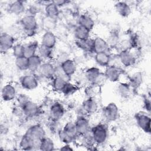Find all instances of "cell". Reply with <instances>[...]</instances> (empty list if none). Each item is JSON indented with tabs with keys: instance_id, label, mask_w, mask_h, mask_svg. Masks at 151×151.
<instances>
[{
	"instance_id": "cell-3",
	"label": "cell",
	"mask_w": 151,
	"mask_h": 151,
	"mask_svg": "<svg viewBox=\"0 0 151 151\" xmlns=\"http://www.w3.org/2000/svg\"><path fill=\"white\" fill-rule=\"evenodd\" d=\"M90 131L95 144L101 145L106 141L108 130L107 126L104 124H97L91 128Z\"/></svg>"
},
{
	"instance_id": "cell-34",
	"label": "cell",
	"mask_w": 151,
	"mask_h": 151,
	"mask_svg": "<svg viewBox=\"0 0 151 151\" xmlns=\"http://www.w3.org/2000/svg\"><path fill=\"white\" fill-rule=\"evenodd\" d=\"M76 45L77 47L83 51L93 52V40L88 38L86 40H76Z\"/></svg>"
},
{
	"instance_id": "cell-13",
	"label": "cell",
	"mask_w": 151,
	"mask_h": 151,
	"mask_svg": "<svg viewBox=\"0 0 151 151\" xmlns=\"http://www.w3.org/2000/svg\"><path fill=\"white\" fill-rule=\"evenodd\" d=\"M40 143L35 142L29 135L25 133L22 136L19 142V147L22 150H31L36 149L38 147L39 149Z\"/></svg>"
},
{
	"instance_id": "cell-14",
	"label": "cell",
	"mask_w": 151,
	"mask_h": 151,
	"mask_svg": "<svg viewBox=\"0 0 151 151\" xmlns=\"http://www.w3.org/2000/svg\"><path fill=\"white\" fill-rule=\"evenodd\" d=\"M37 72L43 78L52 79L55 76V67L50 62H44L42 63Z\"/></svg>"
},
{
	"instance_id": "cell-6",
	"label": "cell",
	"mask_w": 151,
	"mask_h": 151,
	"mask_svg": "<svg viewBox=\"0 0 151 151\" xmlns=\"http://www.w3.org/2000/svg\"><path fill=\"white\" fill-rule=\"evenodd\" d=\"M25 133L39 143H40L41 140L45 136V129L41 124H35L31 126L27 130Z\"/></svg>"
},
{
	"instance_id": "cell-35",
	"label": "cell",
	"mask_w": 151,
	"mask_h": 151,
	"mask_svg": "<svg viewBox=\"0 0 151 151\" xmlns=\"http://www.w3.org/2000/svg\"><path fill=\"white\" fill-rule=\"evenodd\" d=\"M39 149L43 151H51L54 149L53 140L49 137L45 136L40 142Z\"/></svg>"
},
{
	"instance_id": "cell-1",
	"label": "cell",
	"mask_w": 151,
	"mask_h": 151,
	"mask_svg": "<svg viewBox=\"0 0 151 151\" xmlns=\"http://www.w3.org/2000/svg\"><path fill=\"white\" fill-rule=\"evenodd\" d=\"M18 104L21 107L24 116L27 118L34 117L37 116L40 112L38 104L29 100L27 96L18 102Z\"/></svg>"
},
{
	"instance_id": "cell-31",
	"label": "cell",
	"mask_w": 151,
	"mask_h": 151,
	"mask_svg": "<svg viewBox=\"0 0 151 151\" xmlns=\"http://www.w3.org/2000/svg\"><path fill=\"white\" fill-rule=\"evenodd\" d=\"M38 55L42 60H50L53 57V49L40 45L38 48Z\"/></svg>"
},
{
	"instance_id": "cell-36",
	"label": "cell",
	"mask_w": 151,
	"mask_h": 151,
	"mask_svg": "<svg viewBox=\"0 0 151 151\" xmlns=\"http://www.w3.org/2000/svg\"><path fill=\"white\" fill-rule=\"evenodd\" d=\"M67 82V81L61 77L57 76L54 77L52 81V87L53 90L57 92H61Z\"/></svg>"
},
{
	"instance_id": "cell-32",
	"label": "cell",
	"mask_w": 151,
	"mask_h": 151,
	"mask_svg": "<svg viewBox=\"0 0 151 151\" xmlns=\"http://www.w3.org/2000/svg\"><path fill=\"white\" fill-rule=\"evenodd\" d=\"M62 129L68 135H69L71 137H72L74 140H75L78 136H79V134L77 132L74 122H67L64 124V126Z\"/></svg>"
},
{
	"instance_id": "cell-33",
	"label": "cell",
	"mask_w": 151,
	"mask_h": 151,
	"mask_svg": "<svg viewBox=\"0 0 151 151\" xmlns=\"http://www.w3.org/2000/svg\"><path fill=\"white\" fill-rule=\"evenodd\" d=\"M24 46V56L29 58V57L37 54L36 52L38 51V48L40 45L37 41H34L32 42H29V44Z\"/></svg>"
},
{
	"instance_id": "cell-30",
	"label": "cell",
	"mask_w": 151,
	"mask_h": 151,
	"mask_svg": "<svg viewBox=\"0 0 151 151\" xmlns=\"http://www.w3.org/2000/svg\"><path fill=\"white\" fill-rule=\"evenodd\" d=\"M109 48H115L119 46L120 41V35L117 30H112L106 40Z\"/></svg>"
},
{
	"instance_id": "cell-12",
	"label": "cell",
	"mask_w": 151,
	"mask_h": 151,
	"mask_svg": "<svg viewBox=\"0 0 151 151\" xmlns=\"http://www.w3.org/2000/svg\"><path fill=\"white\" fill-rule=\"evenodd\" d=\"M104 73L107 80L111 82H116L119 80L122 74V71L118 66L109 65L106 67Z\"/></svg>"
},
{
	"instance_id": "cell-2",
	"label": "cell",
	"mask_w": 151,
	"mask_h": 151,
	"mask_svg": "<svg viewBox=\"0 0 151 151\" xmlns=\"http://www.w3.org/2000/svg\"><path fill=\"white\" fill-rule=\"evenodd\" d=\"M20 23L27 36L32 37L35 34L38 24L35 16L27 14L21 19Z\"/></svg>"
},
{
	"instance_id": "cell-19",
	"label": "cell",
	"mask_w": 151,
	"mask_h": 151,
	"mask_svg": "<svg viewBox=\"0 0 151 151\" xmlns=\"http://www.w3.org/2000/svg\"><path fill=\"white\" fill-rule=\"evenodd\" d=\"M82 107L87 114H94L98 110V104L94 98L88 97L83 103Z\"/></svg>"
},
{
	"instance_id": "cell-40",
	"label": "cell",
	"mask_w": 151,
	"mask_h": 151,
	"mask_svg": "<svg viewBox=\"0 0 151 151\" xmlns=\"http://www.w3.org/2000/svg\"><path fill=\"white\" fill-rule=\"evenodd\" d=\"M58 135L60 141L64 144H70L74 140L72 137L68 135L62 129H60L58 131Z\"/></svg>"
},
{
	"instance_id": "cell-23",
	"label": "cell",
	"mask_w": 151,
	"mask_h": 151,
	"mask_svg": "<svg viewBox=\"0 0 151 151\" xmlns=\"http://www.w3.org/2000/svg\"><path fill=\"white\" fill-rule=\"evenodd\" d=\"M78 24L91 31L94 27V21L90 16L84 14L79 16L78 18Z\"/></svg>"
},
{
	"instance_id": "cell-21",
	"label": "cell",
	"mask_w": 151,
	"mask_h": 151,
	"mask_svg": "<svg viewBox=\"0 0 151 151\" xmlns=\"http://www.w3.org/2000/svg\"><path fill=\"white\" fill-rule=\"evenodd\" d=\"M60 65L65 74L70 78L74 75L77 71V66L75 62L69 58L61 63Z\"/></svg>"
},
{
	"instance_id": "cell-26",
	"label": "cell",
	"mask_w": 151,
	"mask_h": 151,
	"mask_svg": "<svg viewBox=\"0 0 151 151\" xmlns=\"http://www.w3.org/2000/svg\"><path fill=\"white\" fill-rule=\"evenodd\" d=\"M133 89L127 83H120L117 87L119 95L124 99H127L132 94Z\"/></svg>"
},
{
	"instance_id": "cell-20",
	"label": "cell",
	"mask_w": 151,
	"mask_h": 151,
	"mask_svg": "<svg viewBox=\"0 0 151 151\" xmlns=\"http://www.w3.org/2000/svg\"><path fill=\"white\" fill-rule=\"evenodd\" d=\"M45 14L47 17L56 20L60 14L59 8L51 1L45 6Z\"/></svg>"
},
{
	"instance_id": "cell-18",
	"label": "cell",
	"mask_w": 151,
	"mask_h": 151,
	"mask_svg": "<svg viewBox=\"0 0 151 151\" xmlns=\"http://www.w3.org/2000/svg\"><path fill=\"white\" fill-rule=\"evenodd\" d=\"M114 8L117 14L123 18L128 17L131 12V7L125 1H118L114 4Z\"/></svg>"
},
{
	"instance_id": "cell-17",
	"label": "cell",
	"mask_w": 151,
	"mask_h": 151,
	"mask_svg": "<svg viewBox=\"0 0 151 151\" xmlns=\"http://www.w3.org/2000/svg\"><path fill=\"white\" fill-rule=\"evenodd\" d=\"M57 44V38L52 31H45L42 35L41 44L48 48L53 49Z\"/></svg>"
},
{
	"instance_id": "cell-8",
	"label": "cell",
	"mask_w": 151,
	"mask_h": 151,
	"mask_svg": "<svg viewBox=\"0 0 151 151\" xmlns=\"http://www.w3.org/2000/svg\"><path fill=\"white\" fill-rule=\"evenodd\" d=\"M65 109L63 105L58 102L53 103L50 107V117L51 120L58 122L64 115Z\"/></svg>"
},
{
	"instance_id": "cell-27",
	"label": "cell",
	"mask_w": 151,
	"mask_h": 151,
	"mask_svg": "<svg viewBox=\"0 0 151 151\" xmlns=\"http://www.w3.org/2000/svg\"><path fill=\"white\" fill-rule=\"evenodd\" d=\"M74 34L76 40H86L90 38V31L82 26L78 25V26H77L74 29Z\"/></svg>"
},
{
	"instance_id": "cell-16",
	"label": "cell",
	"mask_w": 151,
	"mask_h": 151,
	"mask_svg": "<svg viewBox=\"0 0 151 151\" xmlns=\"http://www.w3.org/2000/svg\"><path fill=\"white\" fill-rule=\"evenodd\" d=\"M109 48L106 40L101 37H96L93 40V52L95 54L107 52Z\"/></svg>"
},
{
	"instance_id": "cell-38",
	"label": "cell",
	"mask_w": 151,
	"mask_h": 151,
	"mask_svg": "<svg viewBox=\"0 0 151 151\" xmlns=\"http://www.w3.org/2000/svg\"><path fill=\"white\" fill-rule=\"evenodd\" d=\"M78 87L76 84H72L70 81H67L61 93L65 96H71L76 93Z\"/></svg>"
},
{
	"instance_id": "cell-28",
	"label": "cell",
	"mask_w": 151,
	"mask_h": 151,
	"mask_svg": "<svg viewBox=\"0 0 151 151\" xmlns=\"http://www.w3.org/2000/svg\"><path fill=\"white\" fill-rule=\"evenodd\" d=\"M28 61H29L28 70L32 73L37 71L40 67L42 63V58L38 54H35L29 57L28 58Z\"/></svg>"
},
{
	"instance_id": "cell-24",
	"label": "cell",
	"mask_w": 151,
	"mask_h": 151,
	"mask_svg": "<svg viewBox=\"0 0 151 151\" xmlns=\"http://www.w3.org/2000/svg\"><path fill=\"white\" fill-rule=\"evenodd\" d=\"M111 56L108 52L95 54L94 58L96 63L101 67H107L110 64Z\"/></svg>"
},
{
	"instance_id": "cell-42",
	"label": "cell",
	"mask_w": 151,
	"mask_h": 151,
	"mask_svg": "<svg viewBox=\"0 0 151 151\" xmlns=\"http://www.w3.org/2000/svg\"><path fill=\"white\" fill-rule=\"evenodd\" d=\"M119 46L120 48V51L130 50V49L132 48L129 40H124L120 41Z\"/></svg>"
},
{
	"instance_id": "cell-22",
	"label": "cell",
	"mask_w": 151,
	"mask_h": 151,
	"mask_svg": "<svg viewBox=\"0 0 151 151\" xmlns=\"http://www.w3.org/2000/svg\"><path fill=\"white\" fill-rule=\"evenodd\" d=\"M8 9L11 14L18 15L25 12V6L23 1H15L9 5Z\"/></svg>"
},
{
	"instance_id": "cell-43",
	"label": "cell",
	"mask_w": 151,
	"mask_h": 151,
	"mask_svg": "<svg viewBox=\"0 0 151 151\" xmlns=\"http://www.w3.org/2000/svg\"><path fill=\"white\" fill-rule=\"evenodd\" d=\"M150 96H147V95L144 96L143 97V107L146 110L147 112L149 113L150 112Z\"/></svg>"
},
{
	"instance_id": "cell-9",
	"label": "cell",
	"mask_w": 151,
	"mask_h": 151,
	"mask_svg": "<svg viewBox=\"0 0 151 151\" xmlns=\"http://www.w3.org/2000/svg\"><path fill=\"white\" fill-rule=\"evenodd\" d=\"M79 136H83L88 133L90 130V124L88 119L85 116H78L74 122Z\"/></svg>"
},
{
	"instance_id": "cell-4",
	"label": "cell",
	"mask_w": 151,
	"mask_h": 151,
	"mask_svg": "<svg viewBox=\"0 0 151 151\" xmlns=\"http://www.w3.org/2000/svg\"><path fill=\"white\" fill-rule=\"evenodd\" d=\"M135 120L139 127L145 133H150V117L146 113L139 112L136 114Z\"/></svg>"
},
{
	"instance_id": "cell-25",
	"label": "cell",
	"mask_w": 151,
	"mask_h": 151,
	"mask_svg": "<svg viewBox=\"0 0 151 151\" xmlns=\"http://www.w3.org/2000/svg\"><path fill=\"white\" fill-rule=\"evenodd\" d=\"M129 84L133 90L139 88L142 85L143 80V74L141 72L137 71L132 74L129 78Z\"/></svg>"
},
{
	"instance_id": "cell-37",
	"label": "cell",
	"mask_w": 151,
	"mask_h": 151,
	"mask_svg": "<svg viewBox=\"0 0 151 151\" xmlns=\"http://www.w3.org/2000/svg\"><path fill=\"white\" fill-rule=\"evenodd\" d=\"M15 64L17 68L21 71H27L29 68L28 58L25 56L16 58Z\"/></svg>"
},
{
	"instance_id": "cell-29",
	"label": "cell",
	"mask_w": 151,
	"mask_h": 151,
	"mask_svg": "<svg viewBox=\"0 0 151 151\" xmlns=\"http://www.w3.org/2000/svg\"><path fill=\"white\" fill-rule=\"evenodd\" d=\"M100 73L101 71L98 67H91L85 71L84 76L87 81L92 84L96 80Z\"/></svg>"
},
{
	"instance_id": "cell-45",
	"label": "cell",
	"mask_w": 151,
	"mask_h": 151,
	"mask_svg": "<svg viewBox=\"0 0 151 151\" xmlns=\"http://www.w3.org/2000/svg\"><path fill=\"white\" fill-rule=\"evenodd\" d=\"M60 150H68V151H71V150H73V149L71 147L70 144H65V145H64L62 147L60 148Z\"/></svg>"
},
{
	"instance_id": "cell-10",
	"label": "cell",
	"mask_w": 151,
	"mask_h": 151,
	"mask_svg": "<svg viewBox=\"0 0 151 151\" xmlns=\"http://www.w3.org/2000/svg\"><path fill=\"white\" fill-rule=\"evenodd\" d=\"M20 84L23 88L32 90L38 86V80L34 75H24L20 78Z\"/></svg>"
},
{
	"instance_id": "cell-44",
	"label": "cell",
	"mask_w": 151,
	"mask_h": 151,
	"mask_svg": "<svg viewBox=\"0 0 151 151\" xmlns=\"http://www.w3.org/2000/svg\"><path fill=\"white\" fill-rule=\"evenodd\" d=\"M52 2L59 8L60 6H63L65 5L68 4L70 1L66 0H57V1H52Z\"/></svg>"
},
{
	"instance_id": "cell-7",
	"label": "cell",
	"mask_w": 151,
	"mask_h": 151,
	"mask_svg": "<svg viewBox=\"0 0 151 151\" xmlns=\"http://www.w3.org/2000/svg\"><path fill=\"white\" fill-rule=\"evenodd\" d=\"M15 38L9 34L2 33L0 37V51L1 53H6L9 50L12 49L15 45Z\"/></svg>"
},
{
	"instance_id": "cell-11",
	"label": "cell",
	"mask_w": 151,
	"mask_h": 151,
	"mask_svg": "<svg viewBox=\"0 0 151 151\" xmlns=\"http://www.w3.org/2000/svg\"><path fill=\"white\" fill-rule=\"evenodd\" d=\"M120 63L125 67L133 66L136 63V56L130 52V50L120 51L118 55Z\"/></svg>"
},
{
	"instance_id": "cell-41",
	"label": "cell",
	"mask_w": 151,
	"mask_h": 151,
	"mask_svg": "<svg viewBox=\"0 0 151 151\" xmlns=\"http://www.w3.org/2000/svg\"><path fill=\"white\" fill-rule=\"evenodd\" d=\"M107 80L106 78V77L104 73L101 72L100 74L99 75V76L96 79V80L93 82V83H92V84H93L98 87H100V86H103Z\"/></svg>"
},
{
	"instance_id": "cell-5",
	"label": "cell",
	"mask_w": 151,
	"mask_h": 151,
	"mask_svg": "<svg viewBox=\"0 0 151 151\" xmlns=\"http://www.w3.org/2000/svg\"><path fill=\"white\" fill-rule=\"evenodd\" d=\"M103 114L108 122H114L119 117V107L115 103H109L103 108Z\"/></svg>"
},
{
	"instance_id": "cell-15",
	"label": "cell",
	"mask_w": 151,
	"mask_h": 151,
	"mask_svg": "<svg viewBox=\"0 0 151 151\" xmlns=\"http://www.w3.org/2000/svg\"><path fill=\"white\" fill-rule=\"evenodd\" d=\"M17 96V91L14 86L11 84H5L1 90V97L5 101H11Z\"/></svg>"
},
{
	"instance_id": "cell-39",
	"label": "cell",
	"mask_w": 151,
	"mask_h": 151,
	"mask_svg": "<svg viewBox=\"0 0 151 151\" xmlns=\"http://www.w3.org/2000/svg\"><path fill=\"white\" fill-rule=\"evenodd\" d=\"M12 50V54L15 58L24 56L25 46L21 44H15Z\"/></svg>"
}]
</instances>
